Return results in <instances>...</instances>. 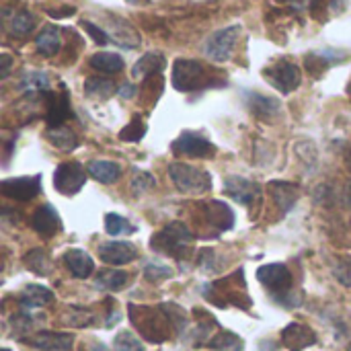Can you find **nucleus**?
Masks as SVG:
<instances>
[{
  "label": "nucleus",
  "instance_id": "f257e3e1",
  "mask_svg": "<svg viewBox=\"0 0 351 351\" xmlns=\"http://www.w3.org/2000/svg\"><path fill=\"white\" fill-rule=\"evenodd\" d=\"M130 319L134 327L142 333V337L148 339L150 343H162L173 333H179L171 317L169 304H158V306L130 304Z\"/></svg>",
  "mask_w": 351,
  "mask_h": 351
},
{
  "label": "nucleus",
  "instance_id": "f03ea898",
  "mask_svg": "<svg viewBox=\"0 0 351 351\" xmlns=\"http://www.w3.org/2000/svg\"><path fill=\"white\" fill-rule=\"evenodd\" d=\"M193 234L183 222H171L150 239V247L156 253H165L175 259H185L191 251Z\"/></svg>",
  "mask_w": 351,
  "mask_h": 351
},
{
  "label": "nucleus",
  "instance_id": "7ed1b4c3",
  "mask_svg": "<svg viewBox=\"0 0 351 351\" xmlns=\"http://www.w3.org/2000/svg\"><path fill=\"white\" fill-rule=\"evenodd\" d=\"M214 80L210 78L206 66L197 60L179 58L173 64V86L181 93H191L197 88L212 86Z\"/></svg>",
  "mask_w": 351,
  "mask_h": 351
},
{
  "label": "nucleus",
  "instance_id": "20e7f679",
  "mask_svg": "<svg viewBox=\"0 0 351 351\" xmlns=\"http://www.w3.org/2000/svg\"><path fill=\"white\" fill-rule=\"evenodd\" d=\"M169 175L175 187L185 195H204L212 189V177L204 169L185 162H173L169 167Z\"/></svg>",
  "mask_w": 351,
  "mask_h": 351
},
{
  "label": "nucleus",
  "instance_id": "39448f33",
  "mask_svg": "<svg viewBox=\"0 0 351 351\" xmlns=\"http://www.w3.org/2000/svg\"><path fill=\"white\" fill-rule=\"evenodd\" d=\"M263 76L267 78V82H269L274 88H278V90L284 93V95L296 90V88L300 86V82H302V72H300V68H298L294 62L286 60V58H282V60H278L276 64L267 66V68L263 70Z\"/></svg>",
  "mask_w": 351,
  "mask_h": 351
},
{
  "label": "nucleus",
  "instance_id": "423d86ee",
  "mask_svg": "<svg viewBox=\"0 0 351 351\" xmlns=\"http://www.w3.org/2000/svg\"><path fill=\"white\" fill-rule=\"evenodd\" d=\"M239 37H241V25L220 29L208 37V41L204 45V53L212 62H226V60H230V56L239 43Z\"/></svg>",
  "mask_w": 351,
  "mask_h": 351
},
{
  "label": "nucleus",
  "instance_id": "0eeeda50",
  "mask_svg": "<svg viewBox=\"0 0 351 351\" xmlns=\"http://www.w3.org/2000/svg\"><path fill=\"white\" fill-rule=\"evenodd\" d=\"M86 183V173L80 162H60L53 173V187L62 195H76Z\"/></svg>",
  "mask_w": 351,
  "mask_h": 351
},
{
  "label": "nucleus",
  "instance_id": "6e6552de",
  "mask_svg": "<svg viewBox=\"0 0 351 351\" xmlns=\"http://www.w3.org/2000/svg\"><path fill=\"white\" fill-rule=\"evenodd\" d=\"M257 280L269 290L274 292L278 298L288 294L292 288V274L284 263H269L257 269Z\"/></svg>",
  "mask_w": 351,
  "mask_h": 351
},
{
  "label": "nucleus",
  "instance_id": "1a4fd4ad",
  "mask_svg": "<svg viewBox=\"0 0 351 351\" xmlns=\"http://www.w3.org/2000/svg\"><path fill=\"white\" fill-rule=\"evenodd\" d=\"M41 191V175L35 177H14L0 183V193L14 202H29Z\"/></svg>",
  "mask_w": 351,
  "mask_h": 351
},
{
  "label": "nucleus",
  "instance_id": "9d476101",
  "mask_svg": "<svg viewBox=\"0 0 351 351\" xmlns=\"http://www.w3.org/2000/svg\"><path fill=\"white\" fill-rule=\"evenodd\" d=\"M173 152L183 154L189 158H210L216 154V146L208 142L206 138L193 134V132H183L175 142H173Z\"/></svg>",
  "mask_w": 351,
  "mask_h": 351
},
{
  "label": "nucleus",
  "instance_id": "9b49d317",
  "mask_svg": "<svg viewBox=\"0 0 351 351\" xmlns=\"http://www.w3.org/2000/svg\"><path fill=\"white\" fill-rule=\"evenodd\" d=\"M224 193L230 195L234 202L251 208L261 197V185L251 181V179H245V177H239V175H230L224 181Z\"/></svg>",
  "mask_w": 351,
  "mask_h": 351
},
{
  "label": "nucleus",
  "instance_id": "f8f14e48",
  "mask_svg": "<svg viewBox=\"0 0 351 351\" xmlns=\"http://www.w3.org/2000/svg\"><path fill=\"white\" fill-rule=\"evenodd\" d=\"M31 226H33V230L39 237L51 239V237H56L62 230V220H60V216H58V212H56L53 206L43 204V206H39L35 210V214L31 218Z\"/></svg>",
  "mask_w": 351,
  "mask_h": 351
},
{
  "label": "nucleus",
  "instance_id": "ddd939ff",
  "mask_svg": "<svg viewBox=\"0 0 351 351\" xmlns=\"http://www.w3.org/2000/svg\"><path fill=\"white\" fill-rule=\"evenodd\" d=\"M99 257L103 263H109V265H125L138 257V251L132 243L111 241V243L99 245Z\"/></svg>",
  "mask_w": 351,
  "mask_h": 351
},
{
  "label": "nucleus",
  "instance_id": "4468645a",
  "mask_svg": "<svg viewBox=\"0 0 351 351\" xmlns=\"http://www.w3.org/2000/svg\"><path fill=\"white\" fill-rule=\"evenodd\" d=\"M282 343L290 351H302L317 343V335L311 327L302 323H290L282 331Z\"/></svg>",
  "mask_w": 351,
  "mask_h": 351
},
{
  "label": "nucleus",
  "instance_id": "2eb2a0df",
  "mask_svg": "<svg viewBox=\"0 0 351 351\" xmlns=\"http://www.w3.org/2000/svg\"><path fill=\"white\" fill-rule=\"evenodd\" d=\"M107 33H109V39L119 45V47H125V49H132V47H138L140 45V33L136 31V27H132L128 21L115 16V19H109V27H107Z\"/></svg>",
  "mask_w": 351,
  "mask_h": 351
},
{
  "label": "nucleus",
  "instance_id": "dca6fc26",
  "mask_svg": "<svg viewBox=\"0 0 351 351\" xmlns=\"http://www.w3.org/2000/svg\"><path fill=\"white\" fill-rule=\"evenodd\" d=\"M29 346L41 351H68L74 346V335L70 333H53V331H41L27 339Z\"/></svg>",
  "mask_w": 351,
  "mask_h": 351
},
{
  "label": "nucleus",
  "instance_id": "f3484780",
  "mask_svg": "<svg viewBox=\"0 0 351 351\" xmlns=\"http://www.w3.org/2000/svg\"><path fill=\"white\" fill-rule=\"evenodd\" d=\"M204 214L208 218V222L218 228L220 232H226L234 226V212L230 210V206H226L224 202L212 199L204 204Z\"/></svg>",
  "mask_w": 351,
  "mask_h": 351
},
{
  "label": "nucleus",
  "instance_id": "a211bd4d",
  "mask_svg": "<svg viewBox=\"0 0 351 351\" xmlns=\"http://www.w3.org/2000/svg\"><path fill=\"white\" fill-rule=\"evenodd\" d=\"M245 99H247V107L249 111L255 115V117H261V119H274L282 105L278 99L274 97H267V95H259V93H245Z\"/></svg>",
  "mask_w": 351,
  "mask_h": 351
},
{
  "label": "nucleus",
  "instance_id": "6ab92c4d",
  "mask_svg": "<svg viewBox=\"0 0 351 351\" xmlns=\"http://www.w3.org/2000/svg\"><path fill=\"white\" fill-rule=\"evenodd\" d=\"M267 191H269V195L276 199V204H278V208L284 212V214H288L292 208H294V204L298 202V187L294 185V183H290V181H271L269 185H267Z\"/></svg>",
  "mask_w": 351,
  "mask_h": 351
},
{
  "label": "nucleus",
  "instance_id": "aec40b11",
  "mask_svg": "<svg viewBox=\"0 0 351 351\" xmlns=\"http://www.w3.org/2000/svg\"><path fill=\"white\" fill-rule=\"evenodd\" d=\"M167 66V58L160 51H148L144 53L132 68V76L134 78H150V76H158Z\"/></svg>",
  "mask_w": 351,
  "mask_h": 351
},
{
  "label": "nucleus",
  "instance_id": "412c9836",
  "mask_svg": "<svg viewBox=\"0 0 351 351\" xmlns=\"http://www.w3.org/2000/svg\"><path fill=\"white\" fill-rule=\"evenodd\" d=\"M64 263L70 269V274L74 278H78V280H86L93 274V269H95V263H93L90 255L80 251V249H70L64 255Z\"/></svg>",
  "mask_w": 351,
  "mask_h": 351
},
{
  "label": "nucleus",
  "instance_id": "4be33fe9",
  "mask_svg": "<svg viewBox=\"0 0 351 351\" xmlns=\"http://www.w3.org/2000/svg\"><path fill=\"white\" fill-rule=\"evenodd\" d=\"M35 47L41 56L45 58H51L60 51L62 47V35H60V29L53 27V25H47L37 37H35Z\"/></svg>",
  "mask_w": 351,
  "mask_h": 351
},
{
  "label": "nucleus",
  "instance_id": "5701e85b",
  "mask_svg": "<svg viewBox=\"0 0 351 351\" xmlns=\"http://www.w3.org/2000/svg\"><path fill=\"white\" fill-rule=\"evenodd\" d=\"M19 300H21V304H23L25 308L33 311V308H41V306L51 304V302H53V292L47 290V288H43V286H35V284H33V286H27V288L21 292Z\"/></svg>",
  "mask_w": 351,
  "mask_h": 351
},
{
  "label": "nucleus",
  "instance_id": "b1692460",
  "mask_svg": "<svg viewBox=\"0 0 351 351\" xmlns=\"http://www.w3.org/2000/svg\"><path fill=\"white\" fill-rule=\"evenodd\" d=\"M88 175L103 183V185H109V183H115L121 175V167L117 162H111V160H93L88 162Z\"/></svg>",
  "mask_w": 351,
  "mask_h": 351
},
{
  "label": "nucleus",
  "instance_id": "393cba45",
  "mask_svg": "<svg viewBox=\"0 0 351 351\" xmlns=\"http://www.w3.org/2000/svg\"><path fill=\"white\" fill-rule=\"evenodd\" d=\"M70 103H68V93L62 95H53L49 101V109H47V123L49 128H58L64 125V121L70 117Z\"/></svg>",
  "mask_w": 351,
  "mask_h": 351
},
{
  "label": "nucleus",
  "instance_id": "a878e982",
  "mask_svg": "<svg viewBox=\"0 0 351 351\" xmlns=\"http://www.w3.org/2000/svg\"><path fill=\"white\" fill-rule=\"evenodd\" d=\"M88 64H90L95 70L103 72V74H117V72L123 70V60H121V56L111 53V51H99V53L90 56Z\"/></svg>",
  "mask_w": 351,
  "mask_h": 351
},
{
  "label": "nucleus",
  "instance_id": "bb28decb",
  "mask_svg": "<svg viewBox=\"0 0 351 351\" xmlns=\"http://www.w3.org/2000/svg\"><path fill=\"white\" fill-rule=\"evenodd\" d=\"M117 90L115 82L105 76H90L84 82V93L90 99H109Z\"/></svg>",
  "mask_w": 351,
  "mask_h": 351
},
{
  "label": "nucleus",
  "instance_id": "cd10ccee",
  "mask_svg": "<svg viewBox=\"0 0 351 351\" xmlns=\"http://www.w3.org/2000/svg\"><path fill=\"white\" fill-rule=\"evenodd\" d=\"M130 282V276L121 269H105V271H99L97 276V288H103V290H109V292H117L121 288H125Z\"/></svg>",
  "mask_w": 351,
  "mask_h": 351
},
{
  "label": "nucleus",
  "instance_id": "c85d7f7f",
  "mask_svg": "<svg viewBox=\"0 0 351 351\" xmlns=\"http://www.w3.org/2000/svg\"><path fill=\"white\" fill-rule=\"evenodd\" d=\"M47 140L58 148V150H74L78 146V138L72 130H68L66 125H58V128H49L47 130Z\"/></svg>",
  "mask_w": 351,
  "mask_h": 351
},
{
  "label": "nucleus",
  "instance_id": "c756f323",
  "mask_svg": "<svg viewBox=\"0 0 351 351\" xmlns=\"http://www.w3.org/2000/svg\"><path fill=\"white\" fill-rule=\"evenodd\" d=\"M33 27H35V16H33L29 10H16V12L10 16V21H8V29H10V33L16 35V37L29 35V33L33 31Z\"/></svg>",
  "mask_w": 351,
  "mask_h": 351
},
{
  "label": "nucleus",
  "instance_id": "7c9ffc66",
  "mask_svg": "<svg viewBox=\"0 0 351 351\" xmlns=\"http://www.w3.org/2000/svg\"><path fill=\"white\" fill-rule=\"evenodd\" d=\"M25 265L37 274V276H47L51 271V261H49V255L43 251V249H33L25 255Z\"/></svg>",
  "mask_w": 351,
  "mask_h": 351
},
{
  "label": "nucleus",
  "instance_id": "2f4dec72",
  "mask_svg": "<svg viewBox=\"0 0 351 351\" xmlns=\"http://www.w3.org/2000/svg\"><path fill=\"white\" fill-rule=\"evenodd\" d=\"M105 230L111 237H123V234H134L136 226L119 214H107L105 216Z\"/></svg>",
  "mask_w": 351,
  "mask_h": 351
},
{
  "label": "nucleus",
  "instance_id": "473e14b6",
  "mask_svg": "<svg viewBox=\"0 0 351 351\" xmlns=\"http://www.w3.org/2000/svg\"><path fill=\"white\" fill-rule=\"evenodd\" d=\"M210 348L216 351H243V339L230 331H220L216 337H212Z\"/></svg>",
  "mask_w": 351,
  "mask_h": 351
},
{
  "label": "nucleus",
  "instance_id": "72a5a7b5",
  "mask_svg": "<svg viewBox=\"0 0 351 351\" xmlns=\"http://www.w3.org/2000/svg\"><path fill=\"white\" fill-rule=\"evenodd\" d=\"M146 123L142 121V117L140 115H136L121 132H119V138L123 140V142H140L142 138H144V134H146Z\"/></svg>",
  "mask_w": 351,
  "mask_h": 351
},
{
  "label": "nucleus",
  "instance_id": "f704fd0d",
  "mask_svg": "<svg viewBox=\"0 0 351 351\" xmlns=\"http://www.w3.org/2000/svg\"><path fill=\"white\" fill-rule=\"evenodd\" d=\"M21 88L27 90H47L49 88V76L45 72H27L21 80Z\"/></svg>",
  "mask_w": 351,
  "mask_h": 351
},
{
  "label": "nucleus",
  "instance_id": "c9c22d12",
  "mask_svg": "<svg viewBox=\"0 0 351 351\" xmlns=\"http://www.w3.org/2000/svg\"><path fill=\"white\" fill-rule=\"evenodd\" d=\"M113 346H115V350L117 351H144L142 341H140L132 331H121V333H117Z\"/></svg>",
  "mask_w": 351,
  "mask_h": 351
},
{
  "label": "nucleus",
  "instance_id": "e433bc0d",
  "mask_svg": "<svg viewBox=\"0 0 351 351\" xmlns=\"http://www.w3.org/2000/svg\"><path fill=\"white\" fill-rule=\"evenodd\" d=\"M64 321H66L68 325H72V327H88V325H93L95 317H93V313H90V311H86V308L72 306Z\"/></svg>",
  "mask_w": 351,
  "mask_h": 351
},
{
  "label": "nucleus",
  "instance_id": "4c0bfd02",
  "mask_svg": "<svg viewBox=\"0 0 351 351\" xmlns=\"http://www.w3.org/2000/svg\"><path fill=\"white\" fill-rule=\"evenodd\" d=\"M144 278L150 282H160V280H169L173 278V269L162 265V263H146L144 267Z\"/></svg>",
  "mask_w": 351,
  "mask_h": 351
},
{
  "label": "nucleus",
  "instance_id": "58836bf2",
  "mask_svg": "<svg viewBox=\"0 0 351 351\" xmlns=\"http://www.w3.org/2000/svg\"><path fill=\"white\" fill-rule=\"evenodd\" d=\"M154 187V177L150 173L144 171H134V179H132V191L136 195H142L144 191Z\"/></svg>",
  "mask_w": 351,
  "mask_h": 351
},
{
  "label": "nucleus",
  "instance_id": "ea45409f",
  "mask_svg": "<svg viewBox=\"0 0 351 351\" xmlns=\"http://www.w3.org/2000/svg\"><path fill=\"white\" fill-rule=\"evenodd\" d=\"M82 25V29L93 37V41L95 43H99V45H107L111 39H109V33L105 31V29H101L99 25H95V23H90V21H82L80 23Z\"/></svg>",
  "mask_w": 351,
  "mask_h": 351
},
{
  "label": "nucleus",
  "instance_id": "a19ab883",
  "mask_svg": "<svg viewBox=\"0 0 351 351\" xmlns=\"http://www.w3.org/2000/svg\"><path fill=\"white\" fill-rule=\"evenodd\" d=\"M333 276L335 280L346 286V288H351V259H341L335 267H333Z\"/></svg>",
  "mask_w": 351,
  "mask_h": 351
},
{
  "label": "nucleus",
  "instance_id": "79ce46f5",
  "mask_svg": "<svg viewBox=\"0 0 351 351\" xmlns=\"http://www.w3.org/2000/svg\"><path fill=\"white\" fill-rule=\"evenodd\" d=\"M136 93H138V86H136L134 82H123V84L117 88V95H119L121 99H134Z\"/></svg>",
  "mask_w": 351,
  "mask_h": 351
},
{
  "label": "nucleus",
  "instance_id": "37998d69",
  "mask_svg": "<svg viewBox=\"0 0 351 351\" xmlns=\"http://www.w3.org/2000/svg\"><path fill=\"white\" fill-rule=\"evenodd\" d=\"M10 68H12V58L8 53H2L0 56V78L2 80L10 74Z\"/></svg>",
  "mask_w": 351,
  "mask_h": 351
},
{
  "label": "nucleus",
  "instance_id": "c03bdc74",
  "mask_svg": "<svg viewBox=\"0 0 351 351\" xmlns=\"http://www.w3.org/2000/svg\"><path fill=\"white\" fill-rule=\"evenodd\" d=\"M47 12H49V16H56V19H62V16H68V14H74V6H64V8H60V10H53V8H47Z\"/></svg>",
  "mask_w": 351,
  "mask_h": 351
},
{
  "label": "nucleus",
  "instance_id": "a18cd8bd",
  "mask_svg": "<svg viewBox=\"0 0 351 351\" xmlns=\"http://www.w3.org/2000/svg\"><path fill=\"white\" fill-rule=\"evenodd\" d=\"M308 2H311V0H286V4H288L292 10H296V12H300L302 8H306Z\"/></svg>",
  "mask_w": 351,
  "mask_h": 351
},
{
  "label": "nucleus",
  "instance_id": "49530a36",
  "mask_svg": "<svg viewBox=\"0 0 351 351\" xmlns=\"http://www.w3.org/2000/svg\"><path fill=\"white\" fill-rule=\"evenodd\" d=\"M346 4H348V0H331V2H329V8H331L333 12H339V10H343Z\"/></svg>",
  "mask_w": 351,
  "mask_h": 351
},
{
  "label": "nucleus",
  "instance_id": "de8ad7c7",
  "mask_svg": "<svg viewBox=\"0 0 351 351\" xmlns=\"http://www.w3.org/2000/svg\"><path fill=\"white\" fill-rule=\"evenodd\" d=\"M346 202L351 206V183L348 185V189H346Z\"/></svg>",
  "mask_w": 351,
  "mask_h": 351
},
{
  "label": "nucleus",
  "instance_id": "09e8293b",
  "mask_svg": "<svg viewBox=\"0 0 351 351\" xmlns=\"http://www.w3.org/2000/svg\"><path fill=\"white\" fill-rule=\"evenodd\" d=\"M128 2H132V4H140V2H144V0H128Z\"/></svg>",
  "mask_w": 351,
  "mask_h": 351
},
{
  "label": "nucleus",
  "instance_id": "8fccbe9b",
  "mask_svg": "<svg viewBox=\"0 0 351 351\" xmlns=\"http://www.w3.org/2000/svg\"><path fill=\"white\" fill-rule=\"evenodd\" d=\"M2 351H10V350H2Z\"/></svg>",
  "mask_w": 351,
  "mask_h": 351
}]
</instances>
